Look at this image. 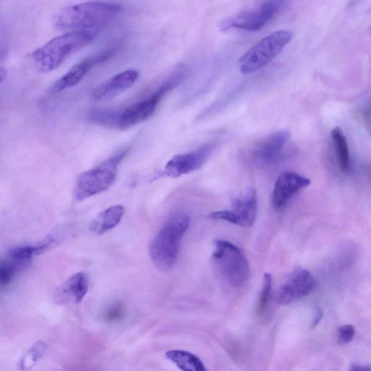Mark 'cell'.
Instances as JSON below:
<instances>
[{
    "mask_svg": "<svg viewBox=\"0 0 371 371\" xmlns=\"http://www.w3.org/2000/svg\"><path fill=\"white\" fill-rule=\"evenodd\" d=\"M257 214V195L255 189H249L243 195L233 200L231 210H220L209 217L222 220L243 227L254 225Z\"/></svg>",
    "mask_w": 371,
    "mask_h": 371,
    "instance_id": "9c48e42d",
    "label": "cell"
},
{
    "mask_svg": "<svg viewBox=\"0 0 371 371\" xmlns=\"http://www.w3.org/2000/svg\"><path fill=\"white\" fill-rule=\"evenodd\" d=\"M315 286V280L310 272L297 268L279 288L276 294L278 303L287 305L308 296Z\"/></svg>",
    "mask_w": 371,
    "mask_h": 371,
    "instance_id": "30bf717a",
    "label": "cell"
},
{
    "mask_svg": "<svg viewBox=\"0 0 371 371\" xmlns=\"http://www.w3.org/2000/svg\"><path fill=\"white\" fill-rule=\"evenodd\" d=\"M324 315V312L322 309L320 308H316L315 310L314 316H313V321L312 324V327L314 328L320 324L321 322L322 317Z\"/></svg>",
    "mask_w": 371,
    "mask_h": 371,
    "instance_id": "d4e9b609",
    "label": "cell"
},
{
    "mask_svg": "<svg viewBox=\"0 0 371 371\" xmlns=\"http://www.w3.org/2000/svg\"><path fill=\"white\" fill-rule=\"evenodd\" d=\"M213 260L224 277L233 286L246 283L250 275L248 260L243 250L226 241H217Z\"/></svg>",
    "mask_w": 371,
    "mask_h": 371,
    "instance_id": "8992f818",
    "label": "cell"
},
{
    "mask_svg": "<svg viewBox=\"0 0 371 371\" xmlns=\"http://www.w3.org/2000/svg\"><path fill=\"white\" fill-rule=\"evenodd\" d=\"M121 11L122 7L115 4L85 3L63 8L55 16L53 22L57 29L70 32L100 30Z\"/></svg>",
    "mask_w": 371,
    "mask_h": 371,
    "instance_id": "6da1fadb",
    "label": "cell"
},
{
    "mask_svg": "<svg viewBox=\"0 0 371 371\" xmlns=\"http://www.w3.org/2000/svg\"><path fill=\"white\" fill-rule=\"evenodd\" d=\"M215 147V143H209L190 152L174 156L166 165L164 174L178 178L199 170L213 153Z\"/></svg>",
    "mask_w": 371,
    "mask_h": 371,
    "instance_id": "8fae6325",
    "label": "cell"
},
{
    "mask_svg": "<svg viewBox=\"0 0 371 371\" xmlns=\"http://www.w3.org/2000/svg\"><path fill=\"white\" fill-rule=\"evenodd\" d=\"M311 181L298 173L286 171L277 178L272 195L274 206L276 208L284 207L300 190L306 188Z\"/></svg>",
    "mask_w": 371,
    "mask_h": 371,
    "instance_id": "5bb4252c",
    "label": "cell"
},
{
    "mask_svg": "<svg viewBox=\"0 0 371 371\" xmlns=\"http://www.w3.org/2000/svg\"><path fill=\"white\" fill-rule=\"evenodd\" d=\"M285 4L278 0L264 1L256 8L226 18L220 23L219 29L222 32L231 29L260 31L282 11Z\"/></svg>",
    "mask_w": 371,
    "mask_h": 371,
    "instance_id": "52a82bcc",
    "label": "cell"
},
{
    "mask_svg": "<svg viewBox=\"0 0 371 371\" xmlns=\"http://www.w3.org/2000/svg\"><path fill=\"white\" fill-rule=\"evenodd\" d=\"M139 76V72L134 69L121 72L97 87L92 93V99L96 102L111 99L133 86Z\"/></svg>",
    "mask_w": 371,
    "mask_h": 371,
    "instance_id": "9a60e30c",
    "label": "cell"
},
{
    "mask_svg": "<svg viewBox=\"0 0 371 371\" xmlns=\"http://www.w3.org/2000/svg\"><path fill=\"white\" fill-rule=\"evenodd\" d=\"M124 313V306L121 303H116L105 311L104 320L111 323L116 322L123 319Z\"/></svg>",
    "mask_w": 371,
    "mask_h": 371,
    "instance_id": "603a6c76",
    "label": "cell"
},
{
    "mask_svg": "<svg viewBox=\"0 0 371 371\" xmlns=\"http://www.w3.org/2000/svg\"><path fill=\"white\" fill-rule=\"evenodd\" d=\"M125 213L123 205H114L106 209L90 224V229L97 235H102L114 229L121 222Z\"/></svg>",
    "mask_w": 371,
    "mask_h": 371,
    "instance_id": "2e32d148",
    "label": "cell"
},
{
    "mask_svg": "<svg viewBox=\"0 0 371 371\" xmlns=\"http://www.w3.org/2000/svg\"><path fill=\"white\" fill-rule=\"evenodd\" d=\"M332 137L337 153L340 171L346 174L351 168V155L346 137L339 127L332 130Z\"/></svg>",
    "mask_w": 371,
    "mask_h": 371,
    "instance_id": "ffe728a7",
    "label": "cell"
},
{
    "mask_svg": "<svg viewBox=\"0 0 371 371\" xmlns=\"http://www.w3.org/2000/svg\"><path fill=\"white\" fill-rule=\"evenodd\" d=\"M110 50L102 51L94 57L86 59L73 66L59 80L49 89L51 94H57L73 87L80 83L85 75L97 64L102 63L111 57Z\"/></svg>",
    "mask_w": 371,
    "mask_h": 371,
    "instance_id": "4fadbf2b",
    "label": "cell"
},
{
    "mask_svg": "<svg viewBox=\"0 0 371 371\" xmlns=\"http://www.w3.org/2000/svg\"><path fill=\"white\" fill-rule=\"evenodd\" d=\"M56 241L49 238L36 245L18 247L13 249L8 254L9 260L18 269L23 268L25 264H28L31 260L44 253L51 246L54 245Z\"/></svg>",
    "mask_w": 371,
    "mask_h": 371,
    "instance_id": "ac0fdd59",
    "label": "cell"
},
{
    "mask_svg": "<svg viewBox=\"0 0 371 371\" xmlns=\"http://www.w3.org/2000/svg\"><path fill=\"white\" fill-rule=\"evenodd\" d=\"M350 371H371L369 366L353 365L351 366Z\"/></svg>",
    "mask_w": 371,
    "mask_h": 371,
    "instance_id": "484cf974",
    "label": "cell"
},
{
    "mask_svg": "<svg viewBox=\"0 0 371 371\" xmlns=\"http://www.w3.org/2000/svg\"><path fill=\"white\" fill-rule=\"evenodd\" d=\"M7 77V71L4 68H0V83H2Z\"/></svg>",
    "mask_w": 371,
    "mask_h": 371,
    "instance_id": "4316f807",
    "label": "cell"
},
{
    "mask_svg": "<svg viewBox=\"0 0 371 371\" xmlns=\"http://www.w3.org/2000/svg\"><path fill=\"white\" fill-rule=\"evenodd\" d=\"M90 277L83 272L71 276L62 286L61 293L64 298L74 303H80L87 296Z\"/></svg>",
    "mask_w": 371,
    "mask_h": 371,
    "instance_id": "e0dca14e",
    "label": "cell"
},
{
    "mask_svg": "<svg viewBox=\"0 0 371 371\" xmlns=\"http://www.w3.org/2000/svg\"><path fill=\"white\" fill-rule=\"evenodd\" d=\"M166 357L181 371H209L197 356L188 351H170Z\"/></svg>",
    "mask_w": 371,
    "mask_h": 371,
    "instance_id": "d6986e66",
    "label": "cell"
},
{
    "mask_svg": "<svg viewBox=\"0 0 371 371\" xmlns=\"http://www.w3.org/2000/svg\"><path fill=\"white\" fill-rule=\"evenodd\" d=\"M18 269L9 260L0 261V285H7L13 279Z\"/></svg>",
    "mask_w": 371,
    "mask_h": 371,
    "instance_id": "7402d4cb",
    "label": "cell"
},
{
    "mask_svg": "<svg viewBox=\"0 0 371 371\" xmlns=\"http://www.w3.org/2000/svg\"><path fill=\"white\" fill-rule=\"evenodd\" d=\"M128 152V149H126L79 176L75 188V200L83 201L107 191L115 182L118 166Z\"/></svg>",
    "mask_w": 371,
    "mask_h": 371,
    "instance_id": "277c9868",
    "label": "cell"
},
{
    "mask_svg": "<svg viewBox=\"0 0 371 371\" xmlns=\"http://www.w3.org/2000/svg\"><path fill=\"white\" fill-rule=\"evenodd\" d=\"M290 137L288 131L281 130L262 140L253 150L254 160L269 166L282 162L288 154L286 146Z\"/></svg>",
    "mask_w": 371,
    "mask_h": 371,
    "instance_id": "7c38bea8",
    "label": "cell"
},
{
    "mask_svg": "<svg viewBox=\"0 0 371 371\" xmlns=\"http://www.w3.org/2000/svg\"><path fill=\"white\" fill-rule=\"evenodd\" d=\"M272 288V276L269 273L264 274L257 308V312L259 315L262 314L267 309L271 297Z\"/></svg>",
    "mask_w": 371,
    "mask_h": 371,
    "instance_id": "44dd1931",
    "label": "cell"
},
{
    "mask_svg": "<svg viewBox=\"0 0 371 371\" xmlns=\"http://www.w3.org/2000/svg\"><path fill=\"white\" fill-rule=\"evenodd\" d=\"M190 224V219L187 214H176L169 219L153 238L150 256L157 269L168 272L174 268L181 238Z\"/></svg>",
    "mask_w": 371,
    "mask_h": 371,
    "instance_id": "3957f363",
    "label": "cell"
},
{
    "mask_svg": "<svg viewBox=\"0 0 371 371\" xmlns=\"http://www.w3.org/2000/svg\"><path fill=\"white\" fill-rule=\"evenodd\" d=\"M99 32V30L79 31L59 36L33 51L32 61L41 73L55 71L74 53L91 44Z\"/></svg>",
    "mask_w": 371,
    "mask_h": 371,
    "instance_id": "7a4b0ae2",
    "label": "cell"
},
{
    "mask_svg": "<svg viewBox=\"0 0 371 371\" xmlns=\"http://www.w3.org/2000/svg\"><path fill=\"white\" fill-rule=\"evenodd\" d=\"M356 334L355 328L352 325H344L338 330V340L342 344L351 342Z\"/></svg>",
    "mask_w": 371,
    "mask_h": 371,
    "instance_id": "cb8c5ba5",
    "label": "cell"
},
{
    "mask_svg": "<svg viewBox=\"0 0 371 371\" xmlns=\"http://www.w3.org/2000/svg\"><path fill=\"white\" fill-rule=\"evenodd\" d=\"M179 81L180 76H174L148 98L129 106L118 118L117 124L118 128L123 130H127L151 118L162 98Z\"/></svg>",
    "mask_w": 371,
    "mask_h": 371,
    "instance_id": "ba28073f",
    "label": "cell"
},
{
    "mask_svg": "<svg viewBox=\"0 0 371 371\" xmlns=\"http://www.w3.org/2000/svg\"><path fill=\"white\" fill-rule=\"evenodd\" d=\"M293 36L290 31L280 30L262 39L241 57V71L251 74L267 66L280 54Z\"/></svg>",
    "mask_w": 371,
    "mask_h": 371,
    "instance_id": "5b68a950",
    "label": "cell"
}]
</instances>
